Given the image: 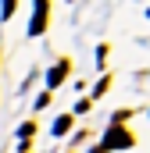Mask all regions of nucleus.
I'll list each match as a JSON object with an SVG mask.
<instances>
[{"label": "nucleus", "mask_w": 150, "mask_h": 153, "mask_svg": "<svg viewBox=\"0 0 150 153\" xmlns=\"http://www.w3.org/2000/svg\"><path fill=\"white\" fill-rule=\"evenodd\" d=\"M64 71H68V64H64V61H61V64H54V68H50V75H46V85H50V89H54V85H61Z\"/></svg>", "instance_id": "3"}, {"label": "nucleus", "mask_w": 150, "mask_h": 153, "mask_svg": "<svg viewBox=\"0 0 150 153\" xmlns=\"http://www.w3.org/2000/svg\"><path fill=\"white\" fill-rule=\"evenodd\" d=\"M125 146H132V135H129L122 125H114L111 132L104 135V143H100L97 150H100V153H107V150H125Z\"/></svg>", "instance_id": "1"}, {"label": "nucleus", "mask_w": 150, "mask_h": 153, "mask_svg": "<svg viewBox=\"0 0 150 153\" xmlns=\"http://www.w3.org/2000/svg\"><path fill=\"white\" fill-rule=\"evenodd\" d=\"M43 22H46V7H43V4H36V14H32V25H29V32H32V36H39V32H43Z\"/></svg>", "instance_id": "2"}, {"label": "nucleus", "mask_w": 150, "mask_h": 153, "mask_svg": "<svg viewBox=\"0 0 150 153\" xmlns=\"http://www.w3.org/2000/svg\"><path fill=\"white\" fill-rule=\"evenodd\" d=\"M32 132H36V125H32V121H25V125H22V128H18V135H22V139H29V135H32Z\"/></svg>", "instance_id": "5"}, {"label": "nucleus", "mask_w": 150, "mask_h": 153, "mask_svg": "<svg viewBox=\"0 0 150 153\" xmlns=\"http://www.w3.org/2000/svg\"><path fill=\"white\" fill-rule=\"evenodd\" d=\"M68 125H72V117H68V114L57 117V121H54V135H64V132H68Z\"/></svg>", "instance_id": "4"}]
</instances>
